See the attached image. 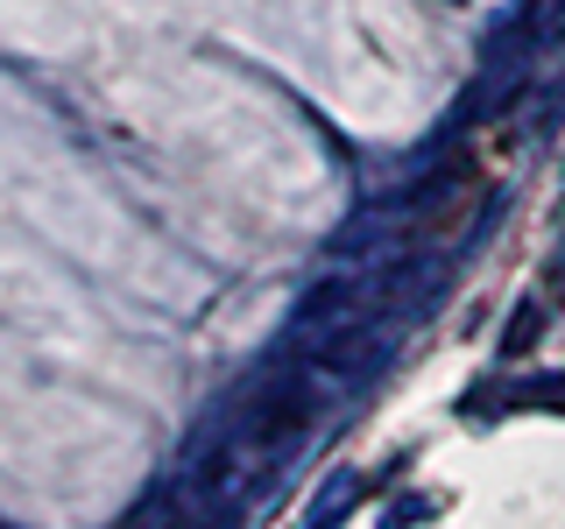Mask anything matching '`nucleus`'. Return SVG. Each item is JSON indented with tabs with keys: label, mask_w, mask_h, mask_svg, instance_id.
<instances>
[{
	"label": "nucleus",
	"mask_w": 565,
	"mask_h": 529,
	"mask_svg": "<svg viewBox=\"0 0 565 529\" xmlns=\"http://www.w3.org/2000/svg\"><path fill=\"white\" fill-rule=\"evenodd\" d=\"M502 402H523V410H565V375H544L530 388H502V396H473V410H502Z\"/></svg>",
	"instance_id": "nucleus-1"
},
{
	"label": "nucleus",
	"mask_w": 565,
	"mask_h": 529,
	"mask_svg": "<svg viewBox=\"0 0 565 529\" xmlns=\"http://www.w3.org/2000/svg\"><path fill=\"white\" fill-rule=\"evenodd\" d=\"M530 339H537V311H516V332H509V353H523Z\"/></svg>",
	"instance_id": "nucleus-2"
}]
</instances>
